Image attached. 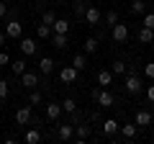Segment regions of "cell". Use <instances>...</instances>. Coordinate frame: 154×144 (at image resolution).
<instances>
[{
  "label": "cell",
  "instance_id": "cell-26",
  "mask_svg": "<svg viewBox=\"0 0 154 144\" xmlns=\"http://www.w3.org/2000/svg\"><path fill=\"white\" fill-rule=\"evenodd\" d=\"M126 70H128V64H126V62H121V59H116L113 64H110V72H113V75H123Z\"/></svg>",
  "mask_w": 154,
  "mask_h": 144
},
{
  "label": "cell",
  "instance_id": "cell-34",
  "mask_svg": "<svg viewBox=\"0 0 154 144\" xmlns=\"http://www.w3.org/2000/svg\"><path fill=\"white\" fill-rule=\"evenodd\" d=\"M144 75H146L149 80H154V62H149V64L144 67Z\"/></svg>",
  "mask_w": 154,
  "mask_h": 144
},
{
  "label": "cell",
  "instance_id": "cell-22",
  "mask_svg": "<svg viewBox=\"0 0 154 144\" xmlns=\"http://www.w3.org/2000/svg\"><path fill=\"white\" fill-rule=\"evenodd\" d=\"M62 111L72 116V113L77 111V103H75V98H64V100H62Z\"/></svg>",
  "mask_w": 154,
  "mask_h": 144
},
{
  "label": "cell",
  "instance_id": "cell-10",
  "mask_svg": "<svg viewBox=\"0 0 154 144\" xmlns=\"http://www.w3.org/2000/svg\"><path fill=\"white\" fill-rule=\"evenodd\" d=\"M38 72H41V75H51V72H54V59H51V57H41V59H38Z\"/></svg>",
  "mask_w": 154,
  "mask_h": 144
},
{
  "label": "cell",
  "instance_id": "cell-28",
  "mask_svg": "<svg viewBox=\"0 0 154 144\" xmlns=\"http://www.w3.org/2000/svg\"><path fill=\"white\" fill-rule=\"evenodd\" d=\"M54 21H57V13H54V11H44V13H41V23L54 26Z\"/></svg>",
  "mask_w": 154,
  "mask_h": 144
},
{
  "label": "cell",
  "instance_id": "cell-14",
  "mask_svg": "<svg viewBox=\"0 0 154 144\" xmlns=\"http://www.w3.org/2000/svg\"><path fill=\"white\" fill-rule=\"evenodd\" d=\"M136 39L141 41V44H152V41H154V31H152V28H146V26H141V28H139V33H136Z\"/></svg>",
  "mask_w": 154,
  "mask_h": 144
},
{
  "label": "cell",
  "instance_id": "cell-32",
  "mask_svg": "<svg viewBox=\"0 0 154 144\" xmlns=\"http://www.w3.org/2000/svg\"><path fill=\"white\" fill-rule=\"evenodd\" d=\"M141 26H146V28H152V31H154V13H144Z\"/></svg>",
  "mask_w": 154,
  "mask_h": 144
},
{
  "label": "cell",
  "instance_id": "cell-1",
  "mask_svg": "<svg viewBox=\"0 0 154 144\" xmlns=\"http://www.w3.org/2000/svg\"><path fill=\"white\" fill-rule=\"evenodd\" d=\"M123 88H126L128 95H139V90H141V80H139L136 70H134L131 64H128V70H126V83H123Z\"/></svg>",
  "mask_w": 154,
  "mask_h": 144
},
{
  "label": "cell",
  "instance_id": "cell-38",
  "mask_svg": "<svg viewBox=\"0 0 154 144\" xmlns=\"http://www.w3.org/2000/svg\"><path fill=\"white\" fill-rule=\"evenodd\" d=\"M146 98L154 103V85H149V88H146Z\"/></svg>",
  "mask_w": 154,
  "mask_h": 144
},
{
  "label": "cell",
  "instance_id": "cell-7",
  "mask_svg": "<svg viewBox=\"0 0 154 144\" xmlns=\"http://www.w3.org/2000/svg\"><path fill=\"white\" fill-rule=\"evenodd\" d=\"M16 124H18V126L31 124V108H28V105H23V108H18V111H16Z\"/></svg>",
  "mask_w": 154,
  "mask_h": 144
},
{
  "label": "cell",
  "instance_id": "cell-33",
  "mask_svg": "<svg viewBox=\"0 0 154 144\" xmlns=\"http://www.w3.org/2000/svg\"><path fill=\"white\" fill-rule=\"evenodd\" d=\"M28 103H31V105H38V103H41V93H38V90H31V95H28Z\"/></svg>",
  "mask_w": 154,
  "mask_h": 144
},
{
  "label": "cell",
  "instance_id": "cell-18",
  "mask_svg": "<svg viewBox=\"0 0 154 144\" xmlns=\"http://www.w3.org/2000/svg\"><path fill=\"white\" fill-rule=\"evenodd\" d=\"M72 67H77V72H82L85 67H88V57H85V52H82V54H75V57H72Z\"/></svg>",
  "mask_w": 154,
  "mask_h": 144
},
{
  "label": "cell",
  "instance_id": "cell-4",
  "mask_svg": "<svg viewBox=\"0 0 154 144\" xmlns=\"http://www.w3.org/2000/svg\"><path fill=\"white\" fill-rule=\"evenodd\" d=\"M110 36H113V39L118 41V44H123V41L128 39V26H126V23H121V21H118L116 26H110Z\"/></svg>",
  "mask_w": 154,
  "mask_h": 144
},
{
  "label": "cell",
  "instance_id": "cell-27",
  "mask_svg": "<svg viewBox=\"0 0 154 144\" xmlns=\"http://www.w3.org/2000/svg\"><path fill=\"white\" fill-rule=\"evenodd\" d=\"M51 44H54L57 49H64V46H67V33H54V39H51Z\"/></svg>",
  "mask_w": 154,
  "mask_h": 144
},
{
  "label": "cell",
  "instance_id": "cell-35",
  "mask_svg": "<svg viewBox=\"0 0 154 144\" xmlns=\"http://www.w3.org/2000/svg\"><path fill=\"white\" fill-rule=\"evenodd\" d=\"M8 93H11V88H8V83H5V80H0V98H5Z\"/></svg>",
  "mask_w": 154,
  "mask_h": 144
},
{
  "label": "cell",
  "instance_id": "cell-11",
  "mask_svg": "<svg viewBox=\"0 0 154 144\" xmlns=\"http://www.w3.org/2000/svg\"><path fill=\"white\" fill-rule=\"evenodd\" d=\"M62 113H64L62 111V103H49L46 105V118H49V121H57Z\"/></svg>",
  "mask_w": 154,
  "mask_h": 144
},
{
  "label": "cell",
  "instance_id": "cell-40",
  "mask_svg": "<svg viewBox=\"0 0 154 144\" xmlns=\"http://www.w3.org/2000/svg\"><path fill=\"white\" fill-rule=\"evenodd\" d=\"M0 113H3V98H0Z\"/></svg>",
  "mask_w": 154,
  "mask_h": 144
},
{
  "label": "cell",
  "instance_id": "cell-31",
  "mask_svg": "<svg viewBox=\"0 0 154 144\" xmlns=\"http://www.w3.org/2000/svg\"><path fill=\"white\" fill-rule=\"evenodd\" d=\"M105 23H108V26H116V23H118V13L108 11V13H105Z\"/></svg>",
  "mask_w": 154,
  "mask_h": 144
},
{
  "label": "cell",
  "instance_id": "cell-16",
  "mask_svg": "<svg viewBox=\"0 0 154 144\" xmlns=\"http://www.w3.org/2000/svg\"><path fill=\"white\" fill-rule=\"evenodd\" d=\"M75 136H77V142H85V139L90 136V126L88 124H77L75 126Z\"/></svg>",
  "mask_w": 154,
  "mask_h": 144
},
{
  "label": "cell",
  "instance_id": "cell-8",
  "mask_svg": "<svg viewBox=\"0 0 154 144\" xmlns=\"http://www.w3.org/2000/svg\"><path fill=\"white\" fill-rule=\"evenodd\" d=\"M57 136H59L62 142H69V139L75 136V126H72V124H62V126L57 129Z\"/></svg>",
  "mask_w": 154,
  "mask_h": 144
},
{
  "label": "cell",
  "instance_id": "cell-5",
  "mask_svg": "<svg viewBox=\"0 0 154 144\" xmlns=\"http://www.w3.org/2000/svg\"><path fill=\"white\" fill-rule=\"evenodd\" d=\"M21 85H23V88H28V90H33V88H36V85H38V75H36V72H23V75H21Z\"/></svg>",
  "mask_w": 154,
  "mask_h": 144
},
{
  "label": "cell",
  "instance_id": "cell-23",
  "mask_svg": "<svg viewBox=\"0 0 154 144\" xmlns=\"http://www.w3.org/2000/svg\"><path fill=\"white\" fill-rule=\"evenodd\" d=\"M11 72L21 77L23 72H26V62H23V59H16V62H11Z\"/></svg>",
  "mask_w": 154,
  "mask_h": 144
},
{
  "label": "cell",
  "instance_id": "cell-2",
  "mask_svg": "<svg viewBox=\"0 0 154 144\" xmlns=\"http://www.w3.org/2000/svg\"><path fill=\"white\" fill-rule=\"evenodd\" d=\"M93 98H95V103H98L100 108H110V105L116 103V98H113L110 90H98V88H95L93 90Z\"/></svg>",
  "mask_w": 154,
  "mask_h": 144
},
{
  "label": "cell",
  "instance_id": "cell-30",
  "mask_svg": "<svg viewBox=\"0 0 154 144\" xmlns=\"http://www.w3.org/2000/svg\"><path fill=\"white\" fill-rule=\"evenodd\" d=\"M144 11H146V3H144V0H134L131 3V13H139V16H141Z\"/></svg>",
  "mask_w": 154,
  "mask_h": 144
},
{
  "label": "cell",
  "instance_id": "cell-36",
  "mask_svg": "<svg viewBox=\"0 0 154 144\" xmlns=\"http://www.w3.org/2000/svg\"><path fill=\"white\" fill-rule=\"evenodd\" d=\"M3 64H11V57H8L5 52H0V67H3Z\"/></svg>",
  "mask_w": 154,
  "mask_h": 144
},
{
  "label": "cell",
  "instance_id": "cell-37",
  "mask_svg": "<svg viewBox=\"0 0 154 144\" xmlns=\"http://www.w3.org/2000/svg\"><path fill=\"white\" fill-rule=\"evenodd\" d=\"M8 16V3H0V18Z\"/></svg>",
  "mask_w": 154,
  "mask_h": 144
},
{
  "label": "cell",
  "instance_id": "cell-25",
  "mask_svg": "<svg viewBox=\"0 0 154 144\" xmlns=\"http://www.w3.org/2000/svg\"><path fill=\"white\" fill-rule=\"evenodd\" d=\"M36 36H38V39H49V36H51V26L38 23V26H36Z\"/></svg>",
  "mask_w": 154,
  "mask_h": 144
},
{
  "label": "cell",
  "instance_id": "cell-6",
  "mask_svg": "<svg viewBox=\"0 0 154 144\" xmlns=\"http://www.w3.org/2000/svg\"><path fill=\"white\" fill-rule=\"evenodd\" d=\"M59 80H62V83H64V85H72V83H75V80H77V67H64V70H62L59 72Z\"/></svg>",
  "mask_w": 154,
  "mask_h": 144
},
{
  "label": "cell",
  "instance_id": "cell-21",
  "mask_svg": "<svg viewBox=\"0 0 154 144\" xmlns=\"http://www.w3.org/2000/svg\"><path fill=\"white\" fill-rule=\"evenodd\" d=\"M82 49H85V54H95L98 52V39H85V44H82Z\"/></svg>",
  "mask_w": 154,
  "mask_h": 144
},
{
  "label": "cell",
  "instance_id": "cell-20",
  "mask_svg": "<svg viewBox=\"0 0 154 144\" xmlns=\"http://www.w3.org/2000/svg\"><path fill=\"white\" fill-rule=\"evenodd\" d=\"M136 131H139L136 121H134V124H123V126H121V134H123L126 139H134V136H136Z\"/></svg>",
  "mask_w": 154,
  "mask_h": 144
},
{
  "label": "cell",
  "instance_id": "cell-12",
  "mask_svg": "<svg viewBox=\"0 0 154 144\" xmlns=\"http://www.w3.org/2000/svg\"><path fill=\"white\" fill-rule=\"evenodd\" d=\"M85 21L90 23V26H98V21H100V11L95 5H88V11H85Z\"/></svg>",
  "mask_w": 154,
  "mask_h": 144
},
{
  "label": "cell",
  "instance_id": "cell-39",
  "mask_svg": "<svg viewBox=\"0 0 154 144\" xmlns=\"http://www.w3.org/2000/svg\"><path fill=\"white\" fill-rule=\"evenodd\" d=\"M5 39H8L5 33H0V46H5Z\"/></svg>",
  "mask_w": 154,
  "mask_h": 144
},
{
  "label": "cell",
  "instance_id": "cell-15",
  "mask_svg": "<svg viewBox=\"0 0 154 144\" xmlns=\"http://www.w3.org/2000/svg\"><path fill=\"white\" fill-rule=\"evenodd\" d=\"M134 121H136L139 129H141V126H149V124H152V113H149V111H136V118H134Z\"/></svg>",
  "mask_w": 154,
  "mask_h": 144
},
{
  "label": "cell",
  "instance_id": "cell-13",
  "mask_svg": "<svg viewBox=\"0 0 154 144\" xmlns=\"http://www.w3.org/2000/svg\"><path fill=\"white\" fill-rule=\"evenodd\" d=\"M118 121H116V118H105L103 121V134H108V136H116V134H118Z\"/></svg>",
  "mask_w": 154,
  "mask_h": 144
},
{
  "label": "cell",
  "instance_id": "cell-24",
  "mask_svg": "<svg viewBox=\"0 0 154 144\" xmlns=\"http://www.w3.org/2000/svg\"><path fill=\"white\" fill-rule=\"evenodd\" d=\"M72 11H75V16H77V18H80V16L85 18V11H88V3H85V0H75Z\"/></svg>",
  "mask_w": 154,
  "mask_h": 144
},
{
  "label": "cell",
  "instance_id": "cell-9",
  "mask_svg": "<svg viewBox=\"0 0 154 144\" xmlns=\"http://www.w3.org/2000/svg\"><path fill=\"white\" fill-rule=\"evenodd\" d=\"M18 46H21V52H23V54H28V57H31V54H36V39H23V36H21V44H18Z\"/></svg>",
  "mask_w": 154,
  "mask_h": 144
},
{
  "label": "cell",
  "instance_id": "cell-19",
  "mask_svg": "<svg viewBox=\"0 0 154 144\" xmlns=\"http://www.w3.org/2000/svg\"><path fill=\"white\" fill-rule=\"evenodd\" d=\"M51 31H54V33H67V31H69V21H64V18H57L54 26H51Z\"/></svg>",
  "mask_w": 154,
  "mask_h": 144
},
{
  "label": "cell",
  "instance_id": "cell-29",
  "mask_svg": "<svg viewBox=\"0 0 154 144\" xmlns=\"http://www.w3.org/2000/svg\"><path fill=\"white\" fill-rule=\"evenodd\" d=\"M38 139H41V134H38V129H28V131H26V142H28V144H36Z\"/></svg>",
  "mask_w": 154,
  "mask_h": 144
},
{
  "label": "cell",
  "instance_id": "cell-17",
  "mask_svg": "<svg viewBox=\"0 0 154 144\" xmlns=\"http://www.w3.org/2000/svg\"><path fill=\"white\" fill-rule=\"evenodd\" d=\"M110 83H113V72H110V70H100V72H98V85L108 88Z\"/></svg>",
  "mask_w": 154,
  "mask_h": 144
},
{
  "label": "cell",
  "instance_id": "cell-3",
  "mask_svg": "<svg viewBox=\"0 0 154 144\" xmlns=\"http://www.w3.org/2000/svg\"><path fill=\"white\" fill-rule=\"evenodd\" d=\"M5 36H8V39H21V36H23V26H21V21L11 18V21L5 23Z\"/></svg>",
  "mask_w": 154,
  "mask_h": 144
}]
</instances>
